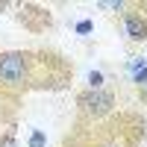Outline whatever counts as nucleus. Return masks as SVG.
<instances>
[{
	"instance_id": "f257e3e1",
	"label": "nucleus",
	"mask_w": 147,
	"mask_h": 147,
	"mask_svg": "<svg viewBox=\"0 0 147 147\" xmlns=\"http://www.w3.org/2000/svg\"><path fill=\"white\" fill-rule=\"evenodd\" d=\"M74 65L56 50H0V88L24 97L27 91H65Z\"/></svg>"
},
{
	"instance_id": "f03ea898",
	"label": "nucleus",
	"mask_w": 147,
	"mask_h": 147,
	"mask_svg": "<svg viewBox=\"0 0 147 147\" xmlns=\"http://www.w3.org/2000/svg\"><path fill=\"white\" fill-rule=\"evenodd\" d=\"M147 138V121L141 112L115 109L100 121H74L62 147H141Z\"/></svg>"
},
{
	"instance_id": "7ed1b4c3",
	"label": "nucleus",
	"mask_w": 147,
	"mask_h": 147,
	"mask_svg": "<svg viewBox=\"0 0 147 147\" xmlns=\"http://www.w3.org/2000/svg\"><path fill=\"white\" fill-rule=\"evenodd\" d=\"M118 109L112 88H85L77 94V121H100Z\"/></svg>"
},
{
	"instance_id": "20e7f679",
	"label": "nucleus",
	"mask_w": 147,
	"mask_h": 147,
	"mask_svg": "<svg viewBox=\"0 0 147 147\" xmlns=\"http://www.w3.org/2000/svg\"><path fill=\"white\" fill-rule=\"evenodd\" d=\"M118 24H121V32H124L127 41H132V44L147 41V18L136 9V3H127V9L118 15Z\"/></svg>"
},
{
	"instance_id": "39448f33",
	"label": "nucleus",
	"mask_w": 147,
	"mask_h": 147,
	"mask_svg": "<svg viewBox=\"0 0 147 147\" xmlns=\"http://www.w3.org/2000/svg\"><path fill=\"white\" fill-rule=\"evenodd\" d=\"M21 12H18V21L27 27L30 32H44L47 27H50V12H47L44 6H35V3H21L18 6Z\"/></svg>"
},
{
	"instance_id": "423d86ee",
	"label": "nucleus",
	"mask_w": 147,
	"mask_h": 147,
	"mask_svg": "<svg viewBox=\"0 0 147 147\" xmlns=\"http://www.w3.org/2000/svg\"><path fill=\"white\" fill-rule=\"evenodd\" d=\"M15 129H18L15 118H0V147H15Z\"/></svg>"
},
{
	"instance_id": "0eeeda50",
	"label": "nucleus",
	"mask_w": 147,
	"mask_h": 147,
	"mask_svg": "<svg viewBox=\"0 0 147 147\" xmlns=\"http://www.w3.org/2000/svg\"><path fill=\"white\" fill-rule=\"evenodd\" d=\"M103 85H106L103 82V74L100 71H91L88 74V88H103Z\"/></svg>"
},
{
	"instance_id": "6e6552de",
	"label": "nucleus",
	"mask_w": 147,
	"mask_h": 147,
	"mask_svg": "<svg viewBox=\"0 0 147 147\" xmlns=\"http://www.w3.org/2000/svg\"><path fill=\"white\" fill-rule=\"evenodd\" d=\"M47 141H44V136L41 132H32V138H30V147H44Z\"/></svg>"
},
{
	"instance_id": "1a4fd4ad",
	"label": "nucleus",
	"mask_w": 147,
	"mask_h": 147,
	"mask_svg": "<svg viewBox=\"0 0 147 147\" xmlns=\"http://www.w3.org/2000/svg\"><path fill=\"white\" fill-rule=\"evenodd\" d=\"M132 82H136L138 88H141V85L147 82V68H144V71H136V77H132Z\"/></svg>"
},
{
	"instance_id": "9d476101",
	"label": "nucleus",
	"mask_w": 147,
	"mask_h": 147,
	"mask_svg": "<svg viewBox=\"0 0 147 147\" xmlns=\"http://www.w3.org/2000/svg\"><path fill=\"white\" fill-rule=\"evenodd\" d=\"M77 32H80V35L91 32V21H80V24H77Z\"/></svg>"
},
{
	"instance_id": "9b49d317",
	"label": "nucleus",
	"mask_w": 147,
	"mask_h": 147,
	"mask_svg": "<svg viewBox=\"0 0 147 147\" xmlns=\"http://www.w3.org/2000/svg\"><path fill=\"white\" fill-rule=\"evenodd\" d=\"M138 100H141V103L147 106V82H144V85H141V88H138Z\"/></svg>"
},
{
	"instance_id": "f8f14e48",
	"label": "nucleus",
	"mask_w": 147,
	"mask_h": 147,
	"mask_svg": "<svg viewBox=\"0 0 147 147\" xmlns=\"http://www.w3.org/2000/svg\"><path fill=\"white\" fill-rule=\"evenodd\" d=\"M136 9H138V12H141V15L147 18V0H138V3H136Z\"/></svg>"
}]
</instances>
